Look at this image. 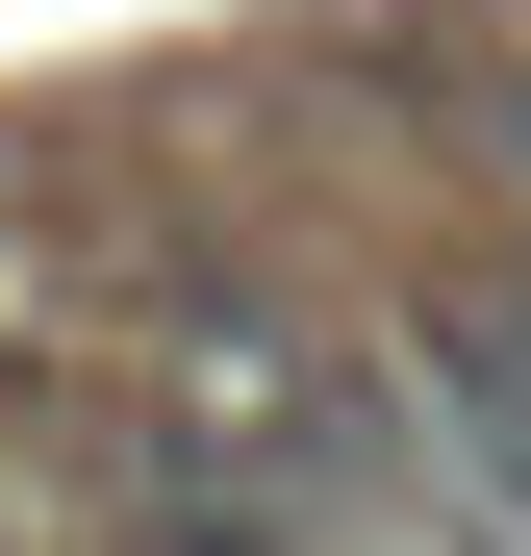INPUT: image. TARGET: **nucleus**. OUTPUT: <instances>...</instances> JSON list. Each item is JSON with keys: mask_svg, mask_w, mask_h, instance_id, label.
Returning <instances> with one entry per match:
<instances>
[{"mask_svg": "<svg viewBox=\"0 0 531 556\" xmlns=\"http://www.w3.org/2000/svg\"><path fill=\"white\" fill-rule=\"evenodd\" d=\"M127 556H329V506L304 481H228L203 430H152L127 455Z\"/></svg>", "mask_w": 531, "mask_h": 556, "instance_id": "f03ea898", "label": "nucleus"}, {"mask_svg": "<svg viewBox=\"0 0 531 556\" xmlns=\"http://www.w3.org/2000/svg\"><path fill=\"white\" fill-rule=\"evenodd\" d=\"M380 405H405V481L481 506V556H506V531H531V253H506V278H430L405 354H380Z\"/></svg>", "mask_w": 531, "mask_h": 556, "instance_id": "f257e3e1", "label": "nucleus"}, {"mask_svg": "<svg viewBox=\"0 0 531 556\" xmlns=\"http://www.w3.org/2000/svg\"><path fill=\"white\" fill-rule=\"evenodd\" d=\"M481 177H506V228H531V51L481 76Z\"/></svg>", "mask_w": 531, "mask_h": 556, "instance_id": "7ed1b4c3", "label": "nucleus"}]
</instances>
